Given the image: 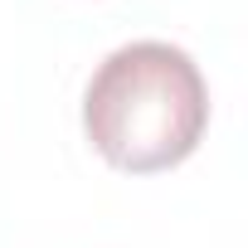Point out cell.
<instances>
[{"instance_id":"obj_1","label":"cell","mask_w":248,"mask_h":248,"mask_svg":"<svg viewBox=\"0 0 248 248\" xmlns=\"http://www.w3.org/2000/svg\"><path fill=\"white\" fill-rule=\"evenodd\" d=\"M209 132V83L200 63L166 39L112 49L83 88V137L122 175L185 166Z\"/></svg>"}]
</instances>
